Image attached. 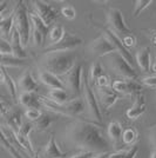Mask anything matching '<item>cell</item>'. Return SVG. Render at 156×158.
Wrapping results in <instances>:
<instances>
[{
  "instance_id": "cell-8",
  "label": "cell",
  "mask_w": 156,
  "mask_h": 158,
  "mask_svg": "<svg viewBox=\"0 0 156 158\" xmlns=\"http://www.w3.org/2000/svg\"><path fill=\"white\" fill-rule=\"evenodd\" d=\"M32 21V38L34 46L41 47L47 43L49 34V26H47L35 13H31Z\"/></svg>"
},
{
  "instance_id": "cell-47",
  "label": "cell",
  "mask_w": 156,
  "mask_h": 158,
  "mask_svg": "<svg viewBox=\"0 0 156 158\" xmlns=\"http://www.w3.org/2000/svg\"><path fill=\"white\" fill-rule=\"evenodd\" d=\"M150 158H156V149H154V150H153L151 155H150Z\"/></svg>"
},
{
  "instance_id": "cell-34",
  "label": "cell",
  "mask_w": 156,
  "mask_h": 158,
  "mask_svg": "<svg viewBox=\"0 0 156 158\" xmlns=\"http://www.w3.org/2000/svg\"><path fill=\"white\" fill-rule=\"evenodd\" d=\"M34 127L35 126H34V124H33L32 122H26V123L22 124V126L20 127V130L17 133L20 135L21 137H24V138L29 139V135H31V132L33 131Z\"/></svg>"
},
{
  "instance_id": "cell-20",
  "label": "cell",
  "mask_w": 156,
  "mask_h": 158,
  "mask_svg": "<svg viewBox=\"0 0 156 158\" xmlns=\"http://www.w3.org/2000/svg\"><path fill=\"white\" fill-rule=\"evenodd\" d=\"M44 156L45 158H64L65 156H67V153L62 151L60 149V146L57 144L55 138H54V133L49 135V139H48L45 146V150H44Z\"/></svg>"
},
{
  "instance_id": "cell-2",
  "label": "cell",
  "mask_w": 156,
  "mask_h": 158,
  "mask_svg": "<svg viewBox=\"0 0 156 158\" xmlns=\"http://www.w3.org/2000/svg\"><path fill=\"white\" fill-rule=\"evenodd\" d=\"M41 66L44 71L55 76H66L76 65V54L74 51L66 52H46L41 58Z\"/></svg>"
},
{
  "instance_id": "cell-44",
  "label": "cell",
  "mask_w": 156,
  "mask_h": 158,
  "mask_svg": "<svg viewBox=\"0 0 156 158\" xmlns=\"http://www.w3.org/2000/svg\"><path fill=\"white\" fill-rule=\"evenodd\" d=\"M149 142L150 144L154 146V149H156V129H153L149 133Z\"/></svg>"
},
{
  "instance_id": "cell-37",
  "label": "cell",
  "mask_w": 156,
  "mask_h": 158,
  "mask_svg": "<svg viewBox=\"0 0 156 158\" xmlns=\"http://www.w3.org/2000/svg\"><path fill=\"white\" fill-rule=\"evenodd\" d=\"M0 53H1V56H11V54H13L10 41L1 39V43H0Z\"/></svg>"
},
{
  "instance_id": "cell-10",
  "label": "cell",
  "mask_w": 156,
  "mask_h": 158,
  "mask_svg": "<svg viewBox=\"0 0 156 158\" xmlns=\"http://www.w3.org/2000/svg\"><path fill=\"white\" fill-rule=\"evenodd\" d=\"M35 8V14L45 23L47 26H51L53 23L59 18V11L51 4L45 1H33Z\"/></svg>"
},
{
  "instance_id": "cell-26",
  "label": "cell",
  "mask_w": 156,
  "mask_h": 158,
  "mask_svg": "<svg viewBox=\"0 0 156 158\" xmlns=\"http://www.w3.org/2000/svg\"><path fill=\"white\" fill-rule=\"evenodd\" d=\"M107 133H108V137L113 142V144L116 145L120 139L122 138V135H123V130H122V126L119 122H111L108 125V130H107Z\"/></svg>"
},
{
  "instance_id": "cell-41",
  "label": "cell",
  "mask_w": 156,
  "mask_h": 158,
  "mask_svg": "<svg viewBox=\"0 0 156 158\" xmlns=\"http://www.w3.org/2000/svg\"><path fill=\"white\" fill-rule=\"evenodd\" d=\"M96 156L95 152H92V151H81L74 155V156H71L69 158H94Z\"/></svg>"
},
{
  "instance_id": "cell-13",
  "label": "cell",
  "mask_w": 156,
  "mask_h": 158,
  "mask_svg": "<svg viewBox=\"0 0 156 158\" xmlns=\"http://www.w3.org/2000/svg\"><path fill=\"white\" fill-rule=\"evenodd\" d=\"M147 110V105H146V97L143 93H137L136 99L134 102V104L131 105V107H129L126 111V117L130 120H136L138 119L143 113Z\"/></svg>"
},
{
  "instance_id": "cell-16",
  "label": "cell",
  "mask_w": 156,
  "mask_h": 158,
  "mask_svg": "<svg viewBox=\"0 0 156 158\" xmlns=\"http://www.w3.org/2000/svg\"><path fill=\"white\" fill-rule=\"evenodd\" d=\"M18 87L21 92H35L38 90V83L33 78L29 70L24 71L22 74L18 79Z\"/></svg>"
},
{
  "instance_id": "cell-38",
  "label": "cell",
  "mask_w": 156,
  "mask_h": 158,
  "mask_svg": "<svg viewBox=\"0 0 156 158\" xmlns=\"http://www.w3.org/2000/svg\"><path fill=\"white\" fill-rule=\"evenodd\" d=\"M122 43L123 45L127 48H130V47H134L136 45V38L134 34H129V35H124L122 38Z\"/></svg>"
},
{
  "instance_id": "cell-17",
  "label": "cell",
  "mask_w": 156,
  "mask_h": 158,
  "mask_svg": "<svg viewBox=\"0 0 156 158\" xmlns=\"http://www.w3.org/2000/svg\"><path fill=\"white\" fill-rule=\"evenodd\" d=\"M19 103L26 109H38L40 110L42 106L41 99L39 96H37L35 92H21L19 94Z\"/></svg>"
},
{
  "instance_id": "cell-43",
  "label": "cell",
  "mask_w": 156,
  "mask_h": 158,
  "mask_svg": "<svg viewBox=\"0 0 156 158\" xmlns=\"http://www.w3.org/2000/svg\"><path fill=\"white\" fill-rule=\"evenodd\" d=\"M126 155H127L126 150H119V151H115V152H111L109 158H124Z\"/></svg>"
},
{
  "instance_id": "cell-3",
  "label": "cell",
  "mask_w": 156,
  "mask_h": 158,
  "mask_svg": "<svg viewBox=\"0 0 156 158\" xmlns=\"http://www.w3.org/2000/svg\"><path fill=\"white\" fill-rule=\"evenodd\" d=\"M14 15H15V28L19 32L24 46L28 45L29 38L32 35V21H31V13H28L27 7L24 1L17 2L14 7Z\"/></svg>"
},
{
  "instance_id": "cell-14",
  "label": "cell",
  "mask_w": 156,
  "mask_h": 158,
  "mask_svg": "<svg viewBox=\"0 0 156 158\" xmlns=\"http://www.w3.org/2000/svg\"><path fill=\"white\" fill-rule=\"evenodd\" d=\"M111 89L117 92L119 94H133V93H140L141 90V86L138 85L137 83H135L134 80H122V79H119L115 80L111 85Z\"/></svg>"
},
{
  "instance_id": "cell-19",
  "label": "cell",
  "mask_w": 156,
  "mask_h": 158,
  "mask_svg": "<svg viewBox=\"0 0 156 158\" xmlns=\"http://www.w3.org/2000/svg\"><path fill=\"white\" fill-rule=\"evenodd\" d=\"M98 94L99 98L101 100V104L104 107V110L111 109V106L114 105L119 99V93L115 92L113 89H98Z\"/></svg>"
},
{
  "instance_id": "cell-25",
  "label": "cell",
  "mask_w": 156,
  "mask_h": 158,
  "mask_svg": "<svg viewBox=\"0 0 156 158\" xmlns=\"http://www.w3.org/2000/svg\"><path fill=\"white\" fill-rule=\"evenodd\" d=\"M65 28L61 25H53L52 28L49 30V34H48V46L51 47L57 45L58 43H60L65 37Z\"/></svg>"
},
{
  "instance_id": "cell-45",
  "label": "cell",
  "mask_w": 156,
  "mask_h": 158,
  "mask_svg": "<svg viewBox=\"0 0 156 158\" xmlns=\"http://www.w3.org/2000/svg\"><path fill=\"white\" fill-rule=\"evenodd\" d=\"M111 152H104V153H98L94 158H109Z\"/></svg>"
},
{
  "instance_id": "cell-15",
  "label": "cell",
  "mask_w": 156,
  "mask_h": 158,
  "mask_svg": "<svg viewBox=\"0 0 156 158\" xmlns=\"http://www.w3.org/2000/svg\"><path fill=\"white\" fill-rule=\"evenodd\" d=\"M15 28V15L14 11L11 14L0 19V35L1 39L10 41L12 38V33Z\"/></svg>"
},
{
  "instance_id": "cell-27",
  "label": "cell",
  "mask_w": 156,
  "mask_h": 158,
  "mask_svg": "<svg viewBox=\"0 0 156 158\" xmlns=\"http://www.w3.org/2000/svg\"><path fill=\"white\" fill-rule=\"evenodd\" d=\"M48 99L58 104V105H64L67 102H69V97L68 94L66 93L65 90H61V89H54V90H51L48 92Z\"/></svg>"
},
{
  "instance_id": "cell-35",
  "label": "cell",
  "mask_w": 156,
  "mask_h": 158,
  "mask_svg": "<svg viewBox=\"0 0 156 158\" xmlns=\"http://www.w3.org/2000/svg\"><path fill=\"white\" fill-rule=\"evenodd\" d=\"M42 114H44V113L40 111V110H38V109H27L26 112H25L26 118L28 119L29 122H32V123H35Z\"/></svg>"
},
{
  "instance_id": "cell-11",
  "label": "cell",
  "mask_w": 156,
  "mask_h": 158,
  "mask_svg": "<svg viewBox=\"0 0 156 158\" xmlns=\"http://www.w3.org/2000/svg\"><path fill=\"white\" fill-rule=\"evenodd\" d=\"M84 40L82 38H80L79 35L75 34H71V33L66 32L64 39L60 43H58L57 45L46 48V52H66V51H73L74 48L79 47L80 45H82Z\"/></svg>"
},
{
  "instance_id": "cell-6",
  "label": "cell",
  "mask_w": 156,
  "mask_h": 158,
  "mask_svg": "<svg viewBox=\"0 0 156 158\" xmlns=\"http://www.w3.org/2000/svg\"><path fill=\"white\" fill-rule=\"evenodd\" d=\"M108 63L111 67L120 76H122L126 80H134L137 78V73L133 65H130L127 59L122 57L119 52H114L108 56Z\"/></svg>"
},
{
  "instance_id": "cell-31",
  "label": "cell",
  "mask_w": 156,
  "mask_h": 158,
  "mask_svg": "<svg viewBox=\"0 0 156 158\" xmlns=\"http://www.w3.org/2000/svg\"><path fill=\"white\" fill-rule=\"evenodd\" d=\"M153 2H154L153 0H136V1L134 2L133 17H134V18H137V17L146 10V8H148Z\"/></svg>"
},
{
  "instance_id": "cell-28",
  "label": "cell",
  "mask_w": 156,
  "mask_h": 158,
  "mask_svg": "<svg viewBox=\"0 0 156 158\" xmlns=\"http://www.w3.org/2000/svg\"><path fill=\"white\" fill-rule=\"evenodd\" d=\"M26 65L25 59H19L17 57H14L13 54L11 56H1V66L4 67H22Z\"/></svg>"
},
{
  "instance_id": "cell-30",
  "label": "cell",
  "mask_w": 156,
  "mask_h": 158,
  "mask_svg": "<svg viewBox=\"0 0 156 158\" xmlns=\"http://www.w3.org/2000/svg\"><path fill=\"white\" fill-rule=\"evenodd\" d=\"M53 120H54V119H53L51 116H48L47 113H44V114L34 123V126H35V129H37L38 131H46L49 126L52 125Z\"/></svg>"
},
{
  "instance_id": "cell-46",
  "label": "cell",
  "mask_w": 156,
  "mask_h": 158,
  "mask_svg": "<svg viewBox=\"0 0 156 158\" xmlns=\"http://www.w3.org/2000/svg\"><path fill=\"white\" fill-rule=\"evenodd\" d=\"M151 71H153V72L156 74V59L154 60L153 63H151Z\"/></svg>"
},
{
  "instance_id": "cell-29",
  "label": "cell",
  "mask_w": 156,
  "mask_h": 158,
  "mask_svg": "<svg viewBox=\"0 0 156 158\" xmlns=\"http://www.w3.org/2000/svg\"><path fill=\"white\" fill-rule=\"evenodd\" d=\"M1 146L12 156V158H24L22 155L19 152V149L14 144H12V143H11L6 137H4V136H1Z\"/></svg>"
},
{
  "instance_id": "cell-39",
  "label": "cell",
  "mask_w": 156,
  "mask_h": 158,
  "mask_svg": "<svg viewBox=\"0 0 156 158\" xmlns=\"http://www.w3.org/2000/svg\"><path fill=\"white\" fill-rule=\"evenodd\" d=\"M141 83L144 86H147V87L156 89V74H153V76H149V77H144L141 80Z\"/></svg>"
},
{
  "instance_id": "cell-1",
  "label": "cell",
  "mask_w": 156,
  "mask_h": 158,
  "mask_svg": "<svg viewBox=\"0 0 156 158\" xmlns=\"http://www.w3.org/2000/svg\"><path fill=\"white\" fill-rule=\"evenodd\" d=\"M65 140L82 151L95 153L109 152L111 143L104 136L101 125H96L86 120L76 119L68 123L64 130Z\"/></svg>"
},
{
  "instance_id": "cell-7",
  "label": "cell",
  "mask_w": 156,
  "mask_h": 158,
  "mask_svg": "<svg viewBox=\"0 0 156 158\" xmlns=\"http://www.w3.org/2000/svg\"><path fill=\"white\" fill-rule=\"evenodd\" d=\"M82 81H84V66L81 63H76V65L72 69L65 77V85L71 90V92L80 98L82 94Z\"/></svg>"
},
{
  "instance_id": "cell-18",
  "label": "cell",
  "mask_w": 156,
  "mask_h": 158,
  "mask_svg": "<svg viewBox=\"0 0 156 158\" xmlns=\"http://www.w3.org/2000/svg\"><path fill=\"white\" fill-rule=\"evenodd\" d=\"M39 80L44 84V85L51 87L52 90L54 89H61V90H65V83L59 78L58 76L53 74L51 72H47V71H40L39 72Z\"/></svg>"
},
{
  "instance_id": "cell-4",
  "label": "cell",
  "mask_w": 156,
  "mask_h": 158,
  "mask_svg": "<svg viewBox=\"0 0 156 158\" xmlns=\"http://www.w3.org/2000/svg\"><path fill=\"white\" fill-rule=\"evenodd\" d=\"M82 96H84V102L86 104V109L88 110L91 117L94 120H96L99 124L102 123V114H101V110L99 107L98 100L96 97L92 90V86L88 80V76L87 73H84V81H82Z\"/></svg>"
},
{
  "instance_id": "cell-48",
  "label": "cell",
  "mask_w": 156,
  "mask_h": 158,
  "mask_svg": "<svg viewBox=\"0 0 156 158\" xmlns=\"http://www.w3.org/2000/svg\"><path fill=\"white\" fill-rule=\"evenodd\" d=\"M153 41H154V44H156V33H155V35L153 37Z\"/></svg>"
},
{
  "instance_id": "cell-12",
  "label": "cell",
  "mask_w": 156,
  "mask_h": 158,
  "mask_svg": "<svg viewBox=\"0 0 156 158\" xmlns=\"http://www.w3.org/2000/svg\"><path fill=\"white\" fill-rule=\"evenodd\" d=\"M89 48H91L92 53L96 54L99 57H104V56L108 57L111 53L116 52L115 47L113 46V44L104 34H101L96 39L93 40L89 45Z\"/></svg>"
},
{
  "instance_id": "cell-40",
  "label": "cell",
  "mask_w": 156,
  "mask_h": 158,
  "mask_svg": "<svg viewBox=\"0 0 156 158\" xmlns=\"http://www.w3.org/2000/svg\"><path fill=\"white\" fill-rule=\"evenodd\" d=\"M95 84H96V86H98L99 89H106V87H108L109 86V78H108V76H106V74L101 76L95 81Z\"/></svg>"
},
{
  "instance_id": "cell-32",
  "label": "cell",
  "mask_w": 156,
  "mask_h": 158,
  "mask_svg": "<svg viewBox=\"0 0 156 158\" xmlns=\"http://www.w3.org/2000/svg\"><path fill=\"white\" fill-rule=\"evenodd\" d=\"M138 135H137V131L134 129V127H129V129H126L123 131V135H122V140H123L124 144L127 145H131L133 143H135V140L137 139Z\"/></svg>"
},
{
  "instance_id": "cell-5",
  "label": "cell",
  "mask_w": 156,
  "mask_h": 158,
  "mask_svg": "<svg viewBox=\"0 0 156 158\" xmlns=\"http://www.w3.org/2000/svg\"><path fill=\"white\" fill-rule=\"evenodd\" d=\"M107 24H108V28L111 30L116 35H119L121 39L124 35L133 34V31L127 26L124 21L122 11L116 7H113L107 12Z\"/></svg>"
},
{
  "instance_id": "cell-24",
  "label": "cell",
  "mask_w": 156,
  "mask_h": 158,
  "mask_svg": "<svg viewBox=\"0 0 156 158\" xmlns=\"http://www.w3.org/2000/svg\"><path fill=\"white\" fill-rule=\"evenodd\" d=\"M6 124L10 129H12L14 132H18L20 127L22 126V120H21V113L17 110H10L8 113L5 116Z\"/></svg>"
},
{
  "instance_id": "cell-36",
  "label": "cell",
  "mask_w": 156,
  "mask_h": 158,
  "mask_svg": "<svg viewBox=\"0 0 156 158\" xmlns=\"http://www.w3.org/2000/svg\"><path fill=\"white\" fill-rule=\"evenodd\" d=\"M61 14L69 20H73L75 17H76V10L72 5H66L61 8Z\"/></svg>"
},
{
  "instance_id": "cell-23",
  "label": "cell",
  "mask_w": 156,
  "mask_h": 158,
  "mask_svg": "<svg viewBox=\"0 0 156 158\" xmlns=\"http://www.w3.org/2000/svg\"><path fill=\"white\" fill-rule=\"evenodd\" d=\"M0 83L6 85L7 90L10 96L13 99H17V94H18V90H17V84L13 80V78L7 73L6 69L4 66H1V72H0Z\"/></svg>"
},
{
  "instance_id": "cell-33",
  "label": "cell",
  "mask_w": 156,
  "mask_h": 158,
  "mask_svg": "<svg viewBox=\"0 0 156 158\" xmlns=\"http://www.w3.org/2000/svg\"><path fill=\"white\" fill-rule=\"evenodd\" d=\"M103 69H102V65L100 61H96L94 63L93 65L91 66V74H89V78L93 81H96L101 76H103Z\"/></svg>"
},
{
  "instance_id": "cell-22",
  "label": "cell",
  "mask_w": 156,
  "mask_h": 158,
  "mask_svg": "<svg viewBox=\"0 0 156 158\" xmlns=\"http://www.w3.org/2000/svg\"><path fill=\"white\" fill-rule=\"evenodd\" d=\"M136 63L138 67L143 72H149L151 69V59H150V48L149 47H143L138 50L136 53Z\"/></svg>"
},
{
  "instance_id": "cell-9",
  "label": "cell",
  "mask_w": 156,
  "mask_h": 158,
  "mask_svg": "<svg viewBox=\"0 0 156 158\" xmlns=\"http://www.w3.org/2000/svg\"><path fill=\"white\" fill-rule=\"evenodd\" d=\"M93 24H94L96 27H99V28H100V30L103 32L104 35H106V37L109 39V41L113 44V46L115 47L116 52H119L121 56H122V57H124L130 65H133V63H134V61H133V56H131V53L129 52V50H128V48L123 45L122 39H121L119 35H116V34L113 32L111 30H109L108 27L101 26V25H99L98 23H95V21H93Z\"/></svg>"
},
{
  "instance_id": "cell-21",
  "label": "cell",
  "mask_w": 156,
  "mask_h": 158,
  "mask_svg": "<svg viewBox=\"0 0 156 158\" xmlns=\"http://www.w3.org/2000/svg\"><path fill=\"white\" fill-rule=\"evenodd\" d=\"M10 44L12 47V52L13 56L19 58V59H25L26 58V51H25V46L22 44V40L20 37L19 32L17 31V28H14L13 33H12V38L10 40Z\"/></svg>"
},
{
  "instance_id": "cell-42",
  "label": "cell",
  "mask_w": 156,
  "mask_h": 158,
  "mask_svg": "<svg viewBox=\"0 0 156 158\" xmlns=\"http://www.w3.org/2000/svg\"><path fill=\"white\" fill-rule=\"evenodd\" d=\"M137 152H138V148L135 145V146L130 148L129 150L127 151V155H126V157L124 158H135L136 157V155H137Z\"/></svg>"
}]
</instances>
